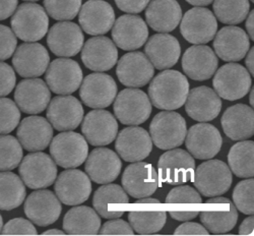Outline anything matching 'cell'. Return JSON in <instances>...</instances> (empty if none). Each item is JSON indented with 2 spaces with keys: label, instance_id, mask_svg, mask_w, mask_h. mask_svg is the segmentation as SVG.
Returning <instances> with one entry per match:
<instances>
[{
  "label": "cell",
  "instance_id": "6da1fadb",
  "mask_svg": "<svg viewBox=\"0 0 254 236\" xmlns=\"http://www.w3.org/2000/svg\"><path fill=\"white\" fill-rule=\"evenodd\" d=\"M189 93V81L178 71L165 70L151 80L149 98L152 105L161 110L173 111L185 104Z\"/></svg>",
  "mask_w": 254,
  "mask_h": 236
},
{
  "label": "cell",
  "instance_id": "7a4b0ae2",
  "mask_svg": "<svg viewBox=\"0 0 254 236\" xmlns=\"http://www.w3.org/2000/svg\"><path fill=\"white\" fill-rule=\"evenodd\" d=\"M10 25L18 39L27 43L37 42L48 33L49 17L40 4L26 2L15 9L11 15Z\"/></svg>",
  "mask_w": 254,
  "mask_h": 236
},
{
  "label": "cell",
  "instance_id": "3957f363",
  "mask_svg": "<svg viewBox=\"0 0 254 236\" xmlns=\"http://www.w3.org/2000/svg\"><path fill=\"white\" fill-rule=\"evenodd\" d=\"M193 184L199 194L206 198L223 196L230 189L233 176L229 166L221 160L201 163L193 173Z\"/></svg>",
  "mask_w": 254,
  "mask_h": 236
},
{
  "label": "cell",
  "instance_id": "277c9868",
  "mask_svg": "<svg viewBox=\"0 0 254 236\" xmlns=\"http://www.w3.org/2000/svg\"><path fill=\"white\" fill-rule=\"evenodd\" d=\"M186 134L187 125L184 117L174 110L158 113L150 125L151 139L161 150L180 147L185 141Z\"/></svg>",
  "mask_w": 254,
  "mask_h": 236
},
{
  "label": "cell",
  "instance_id": "5b68a950",
  "mask_svg": "<svg viewBox=\"0 0 254 236\" xmlns=\"http://www.w3.org/2000/svg\"><path fill=\"white\" fill-rule=\"evenodd\" d=\"M215 92L227 101L244 98L252 87V77L238 63H227L220 68L213 79Z\"/></svg>",
  "mask_w": 254,
  "mask_h": 236
},
{
  "label": "cell",
  "instance_id": "8992f818",
  "mask_svg": "<svg viewBox=\"0 0 254 236\" xmlns=\"http://www.w3.org/2000/svg\"><path fill=\"white\" fill-rule=\"evenodd\" d=\"M113 110L117 119L125 125H138L150 118L153 107L143 91L125 89L114 100Z\"/></svg>",
  "mask_w": 254,
  "mask_h": 236
},
{
  "label": "cell",
  "instance_id": "52a82bcc",
  "mask_svg": "<svg viewBox=\"0 0 254 236\" xmlns=\"http://www.w3.org/2000/svg\"><path fill=\"white\" fill-rule=\"evenodd\" d=\"M50 155L62 168H76L86 161L89 145L81 135L74 132H63L51 141Z\"/></svg>",
  "mask_w": 254,
  "mask_h": 236
},
{
  "label": "cell",
  "instance_id": "ba28073f",
  "mask_svg": "<svg viewBox=\"0 0 254 236\" xmlns=\"http://www.w3.org/2000/svg\"><path fill=\"white\" fill-rule=\"evenodd\" d=\"M180 32L191 44L203 45L213 40L218 32V21L209 9L196 6L186 11L181 18Z\"/></svg>",
  "mask_w": 254,
  "mask_h": 236
},
{
  "label": "cell",
  "instance_id": "9c48e42d",
  "mask_svg": "<svg viewBox=\"0 0 254 236\" xmlns=\"http://www.w3.org/2000/svg\"><path fill=\"white\" fill-rule=\"evenodd\" d=\"M19 175L25 185L31 189L46 188L52 185L57 177V166L47 154L35 152L20 161Z\"/></svg>",
  "mask_w": 254,
  "mask_h": 236
},
{
  "label": "cell",
  "instance_id": "30bf717a",
  "mask_svg": "<svg viewBox=\"0 0 254 236\" xmlns=\"http://www.w3.org/2000/svg\"><path fill=\"white\" fill-rule=\"evenodd\" d=\"M45 73L48 88L57 95H70L76 92L83 78L79 64L70 58L53 60Z\"/></svg>",
  "mask_w": 254,
  "mask_h": 236
},
{
  "label": "cell",
  "instance_id": "8fae6325",
  "mask_svg": "<svg viewBox=\"0 0 254 236\" xmlns=\"http://www.w3.org/2000/svg\"><path fill=\"white\" fill-rule=\"evenodd\" d=\"M160 178L171 185H180L192 179L195 161L182 149H171L164 153L158 162Z\"/></svg>",
  "mask_w": 254,
  "mask_h": 236
},
{
  "label": "cell",
  "instance_id": "7c38bea8",
  "mask_svg": "<svg viewBox=\"0 0 254 236\" xmlns=\"http://www.w3.org/2000/svg\"><path fill=\"white\" fill-rule=\"evenodd\" d=\"M184 142L188 153L199 160L213 159L223 146V139L218 128L205 122L190 127Z\"/></svg>",
  "mask_w": 254,
  "mask_h": 236
},
{
  "label": "cell",
  "instance_id": "4fadbf2b",
  "mask_svg": "<svg viewBox=\"0 0 254 236\" xmlns=\"http://www.w3.org/2000/svg\"><path fill=\"white\" fill-rule=\"evenodd\" d=\"M117 91V83L111 76L98 73L82 79L79 96L82 103L90 108L103 109L114 102Z\"/></svg>",
  "mask_w": 254,
  "mask_h": 236
},
{
  "label": "cell",
  "instance_id": "5bb4252c",
  "mask_svg": "<svg viewBox=\"0 0 254 236\" xmlns=\"http://www.w3.org/2000/svg\"><path fill=\"white\" fill-rule=\"evenodd\" d=\"M55 194L66 206H77L87 202L92 194L91 179L83 171L68 169L56 177Z\"/></svg>",
  "mask_w": 254,
  "mask_h": 236
},
{
  "label": "cell",
  "instance_id": "9a60e30c",
  "mask_svg": "<svg viewBox=\"0 0 254 236\" xmlns=\"http://www.w3.org/2000/svg\"><path fill=\"white\" fill-rule=\"evenodd\" d=\"M121 182L128 196L134 199L149 198L159 186V176L151 164L139 161L126 167Z\"/></svg>",
  "mask_w": 254,
  "mask_h": 236
},
{
  "label": "cell",
  "instance_id": "2e32d148",
  "mask_svg": "<svg viewBox=\"0 0 254 236\" xmlns=\"http://www.w3.org/2000/svg\"><path fill=\"white\" fill-rule=\"evenodd\" d=\"M116 74L119 81L126 87L140 88L153 79L155 68L144 53L132 51L119 59Z\"/></svg>",
  "mask_w": 254,
  "mask_h": 236
},
{
  "label": "cell",
  "instance_id": "e0dca14e",
  "mask_svg": "<svg viewBox=\"0 0 254 236\" xmlns=\"http://www.w3.org/2000/svg\"><path fill=\"white\" fill-rule=\"evenodd\" d=\"M83 107L78 99L70 95L53 98L47 106V118L59 132L73 131L83 119Z\"/></svg>",
  "mask_w": 254,
  "mask_h": 236
},
{
  "label": "cell",
  "instance_id": "ac0fdd59",
  "mask_svg": "<svg viewBox=\"0 0 254 236\" xmlns=\"http://www.w3.org/2000/svg\"><path fill=\"white\" fill-rule=\"evenodd\" d=\"M116 138L117 154L126 162L142 161L152 153L153 141L142 127L130 125L123 128Z\"/></svg>",
  "mask_w": 254,
  "mask_h": 236
},
{
  "label": "cell",
  "instance_id": "d6986e66",
  "mask_svg": "<svg viewBox=\"0 0 254 236\" xmlns=\"http://www.w3.org/2000/svg\"><path fill=\"white\" fill-rule=\"evenodd\" d=\"M24 211L36 225L46 227L54 224L60 217L62 207L57 196L48 189L36 190L27 198Z\"/></svg>",
  "mask_w": 254,
  "mask_h": 236
},
{
  "label": "cell",
  "instance_id": "ffe728a7",
  "mask_svg": "<svg viewBox=\"0 0 254 236\" xmlns=\"http://www.w3.org/2000/svg\"><path fill=\"white\" fill-rule=\"evenodd\" d=\"M84 36L80 27L64 20L52 26L47 36V45L59 57H72L81 51Z\"/></svg>",
  "mask_w": 254,
  "mask_h": 236
},
{
  "label": "cell",
  "instance_id": "44dd1931",
  "mask_svg": "<svg viewBox=\"0 0 254 236\" xmlns=\"http://www.w3.org/2000/svg\"><path fill=\"white\" fill-rule=\"evenodd\" d=\"M83 138L95 147H103L113 143L118 134L116 118L107 110L90 111L81 121Z\"/></svg>",
  "mask_w": 254,
  "mask_h": 236
},
{
  "label": "cell",
  "instance_id": "7402d4cb",
  "mask_svg": "<svg viewBox=\"0 0 254 236\" xmlns=\"http://www.w3.org/2000/svg\"><path fill=\"white\" fill-rule=\"evenodd\" d=\"M205 204V209L200 212V220L211 233H227L236 226L238 212L229 199L220 196L214 197Z\"/></svg>",
  "mask_w": 254,
  "mask_h": 236
},
{
  "label": "cell",
  "instance_id": "603a6c76",
  "mask_svg": "<svg viewBox=\"0 0 254 236\" xmlns=\"http://www.w3.org/2000/svg\"><path fill=\"white\" fill-rule=\"evenodd\" d=\"M114 44L124 51H133L145 44L149 29L145 21L135 14H124L117 18L112 27Z\"/></svg>",
  "mask_w": 254,
  "mask_h": 236
},
{
  "label": "cell",
  "instance_id": "cb8c5ba5",
  "mask_svg": "<svg viewBox=\"0 0 254 236\" xmlns=\"http://www.w3.org/2000/svg\"><path fill=\"white\" fill-rule=\"evenodd\" d=\"M118 49L114 42L105 36L89 39L81 48V61L94 72H107L116 66Z\"/></svg>",
  "mask_w": 254,
  "mask_h": 236
},
{
  "label": "cell",
  "instance_id": "d4e9b609",
  "mask_svg": "<svg viewBox=\"0 0 254 236\" xmlns=\"http://www.w3.org/2000/svg\"><path fill=\"white\" fill-rule=\"evenodd\" d=\"M50 63L47 49L39 43L31 42L19 45L13 54L12 66L15 72L27 79L44 75Z\"/></svg>",
  "mask_w": 254,
  "mask_h": 236
},
{
  "label": "cell",
  "instance_id": "484cf974",
  "mask_svg": "<svg viewBox=\"0 0 254 236\" xmlns=\"http://www.w3.org/2000/svg\"><path fill=\"white\" fill-rule=\"evenodd\" d=\"M51 92L41 79L32 78L19 81L14 91V101L18 109L27 114L43 112L50 102Z\"/></svg>",
  "mask_w": 254,
  "mask_h": 236
},
{
  "label": "cell",
  "instance_id": "4316f807",
  "mask_svg": "<svg viewBox=\"0 0 254 236\" xmlns=\"http://www.w3.org/2000/svg\"><path fill=\"white\" fill-rule=\"evenodd\" d=\"M80 29L92 36L107 34L115 23V12L112 5L104 0H89L79 10Z\"/></svg>",
  "mask_w": 254,
  "mask_h": 236
},
{
  "label": "cell",
  "instance_id": "83f0119b",
  "mask_svg": "<svg viewBox=\"0 0 254 236\" xmlns=\"http://www.w3.org/2000/svg\"><path fill=\"white\" fill-rule=\"evenodd\" d=\"M215 53L224 61L242 60L250 49L247 33L236 26H227L217 32L213 43Z\"/></svg>",
  "mask_w": 254,
  "mask_h": 236
},
{
  "label": "cell",
  "instance_id": "f1b7e54d",
  "mask_svg": "<svg viewBox=\"0 0 254 236\" xmlns=\"http://www.w3.org/2000/svg\"><path fill=\"white\" fill-rule=\"evenodd\" d=\"M122 168L119 156L107 148H96L86 159V172L99 184L111 183L117 179Z\"/></svg>",
  "mask_w": 254,
  "mask_h": 236
},
{
  "label": "cell",
  "instance_id": "f546056e",
  "mask_svg": "<svg viewBox=\"0 0 254 236\" xmlns=\"http://www.w3.org/2000/svg\"><path fill=\"white\" fill-rule=\"evenodd\" d=\"M219 66L215 51L206 45H194L187 48L182 57L184 74L193 80H206L213 77Z\"/></svg>",
  "mask_w": 254,
  "mask_h": 236
},
{
  "label": "cell",
  "instance_id": "4dcf8cb0",
  "mask_svg": "<svg viewBox=\"0 0 254 236\" xmlns=\"http://www.w3.org/2000/svg\"><path fill=\"white\" fill-rule=\"evenodd\" d=\"M222 110V100L215 90L206 85L190 90L185 101V111L190 118L207 122L217 118Z\"/></svg>",
  "mask_w": 254,
  "mask_h": 236
},
{
  "label": "cell",
  "instance_id": "1f68e13d",
  "mask_svg": "<svg viewBox=\"0 0 254 236\" xmlns=\"http://www.w3.org/2000/svg\"><path fill=\"white\" fill-rule=\"evenodd\" d=\"M17 140L29 152H41L45 150L53 139V127L42 116H29L19 123Z\"/></svg>",
  "mask_w": 254,
  "mask_h": 236
},
{
  "label": "cell",
  "instance_id": "d6a6232c",
  "mask_svg": "<svg viewBox=\"0 0 254 236\" xmlns=\"http://www.w3.org/2000/svg\"><path fill=\"white\" fill-rule=\"evenodd\" d=\"M145 43V55L155 69L159 71L169 70L178 62L181 47L176 37L167 33H160L152 36Z\"/></svg>",
  "mask_w": 254,
  "mask_h": 236
},
{
  "label": "cell",
  "instance_id": "836d02e7",
  "mask_svg": "<svg viewBox=\"0 0 254 236\" xmlns=\"http://www.w3.org/2000/svg\"><path fill=\"white\" fill-rule=\"evenodd\" d=\"M146 24L154 31H174L182 18V8L177 0H151L145 7Z\"/></svg>",
  "mask_w": 254,
  "mask_h": 236
},
{
  "label": "cell",
  "instance_id": "e575fe53",
  "mask_svg": "<svg viewBox=\"0 0 254 236\" xmlns=\"http://www.w3.org/2000/svg\"><path fill=\"white\" fill-rule=\"evenodd\" d=\"M225 135L233 141H244L254 134L253 108L245 104H236L226 109L221 119Z\"/></svg>",
  "mask_w": 254,
  "mask_h": 236
},
{
  "label": "cell",
  "instance_id": "d590c367",
  "mask_svg": "<svg viewBox=\"0 0 254 236\" xmlns=\"http://www.w3.org/2000/svg\"><path fill=\"white\" fill-rule=\"evenodd\" d=\"M129 204L126 191L118 184L106 183L94 194L93 206L99 215L105 219L120 218Z\"/></svg>",
  "mask_w": 254,
  "mask_h": 236
},
{
  "label": "cell",
  "instance_id": "8d00e7d4",
  "mask_svg": "<svg viewBox=\"0 0 254 236\" xmlns=\"http://www.w3.org/2000/svg\"><path fill=\"white\" fill-rule=\"evenodd\" d=\"M101 228L99 214L90 207L78 206L70 209L63 218V229L71 235H95Z\"/></svg>",
  "mask_w": 254,
  "mask_h": 236
},
{
  "label": "cell",
  "instance_id": "74e56055",
  "mask_svg": "<svg viewBox=\"0 0 254 236\" xmlns=\"http://www.w3.org/2000/svg\"><path fill=\"white\" fill-rule=\"evenodd\" d=\"M25 183L18 175L0 172V210L11 211L18 208L26 199Z\"/></svg>",
  "mask_w": 254,
  "mask_h": 236
},
{
  "label": "cell",
  "instance_id": "f35d334b",
  "mask_svg": "<svg viewBox=\"0 0 254 236\" xmlns=\"http://www.w3.org/2000/svg\"><path fill=\"white\" fill-rule=\"evenodd\" d=\"M254 143L240 141L233 146L228 154L229 168L237 177L250 178L254 175Z\"/></svg>",
  "mask_w": 254,
  "mask_h": 236
},
{
  "label": "cell",
  "instance_id": "ab89813d",
  "mask_svg": "<svg viewBox=\"0 0 254 236\" xmlns=\"http://www.w3.org/2000/svg\"><path fill=\"white\" fill-rule=\"evenodd\" d=\"M129 224L138 234H155L163 229L167 222V212L164 210H131L128 214Z\"/></svg>",
  "mask_w": 254,
  "mask_h": 236
},
{
  "label": "cell",
  "instance_id": "60d3db41",
  "mask_svg": "<svg viewBox=\"0 0 254 236\" xmlns=\"http://www.w3.org/2000/svg\"><path fill=\"white\" fill-rule=\"evenodd\" d=\"M216 18L225 25H238L246 19L249 10V0H214Z\"/></svg>",
  "mask_w": 254,
  "mask_h": 236
},
{
  "label": "cell",
  "instance_id": "b9f144b4",
  "mask_svg": "<svg viewBox=\"0 0 254 236\" xmlns=\"http://www.w3.org/2000/svg\"><path fill=\"white\" fill-rule=\"evenodd\" d=\"M23 159V147L12 136L0 135V171L15 169Z\"/></svg>",
  "mask_w": 254,
  "mask_h": 236
},
{
  "label": "cell",
  "instance_id": "7bdbcfd3",
  "mask_svg": "<svg viewBox=\"0 0 254 236\" xmlns=\"http://www.w3.org/2000/svg\"><path fill=\"white\" fill-rule=\"evenodd\" d=\"M44 7L56 20H71L80 10L81 0H44Z\"/></svg>",
  "mask_w": 254,
  "mask_h": 236
},
{
  "label": "cell",
  "instance_id": "ee69618b",
  "mask_svg": "<svg viewBox=\"0 0 254 236\" xmlns=\"http://www.w3.org/2000/svg\"><path fill=\"white\" fill-rule=\"evenodd\" d=\"M253 190L254 180L252 177L240 181L233 191V202L238 211L245 214V215H253Z\"/></svg>",
  "mask_w": 254,
  "mask_h": 236
},
{
  "label": "cell",
  "instance_id": "f6af8a7d",
  "mask_svg": "<svg viewBox=\"0 0 254 236\" xmlns=\"http://www.w3.org/2000/svg\"><path fill=\"white\" fill-rule=\"evenodd\" d=\"M20 120V111L16 104L8 98H0V135L13 132Z\"/></svg>",
  "mask_w": 254,
  "mask_h": 236
},
{
  "label": "cell",
  "instance_id": "bcb514c9",
  "mask_svg": "<svg viewBox=\"0 0 254 236\" xmlns=\"http://www.w3.org/2000/svg\"><path fill=\"white\" fill-rule=\"evenodd\" d=\"M166 204H193L200 205L202 203L199 192L193 187L188 185H181L174 187L169 192L166 201Z\"/></svg>",
  "mask_w": 254,
  "mask_h": 236
},
{
  "label": "cell",
  "instance_id": "7dc6e473",
  "mask_svg": "<svg viewBox=\"0 0 254 236\" xmlns=\"http://www.w3.org/2000/svg\"><path fill=\"white\" fill-rule=\"evenodd\" d=\"M16 37L12 30L0 25V61L10 58L16 49Z\"/></svg>",
  "mask_w": 254,
  "mask_h": 236
},
{
  "label": "cell",
  "instance_id": "c3c4849f",
  "mask_svg": "<svg viewBox=\"0 0 254 236\" xmlns=\"http://www.w3.org/2000/svg\"><path fill=\"white\" fill-rule=\"evenodd\" d=\"M5 235H36L37 229L32 222L24 218H14L8 221L1 230Z\"/></svg>",
  "mask_w": 254,
  "mask_h": 236
},
{
  "label": "cell",
  "instance_id": "681fc988",
  "mask_svg": "<svg viewBox=\"0 0 254 236\" xmlns=\"http://www.w3.org/2000/svg\"><path fill=\"white\" fill-rule=\"evenodd\" d=\"M15 82L13 69L7 63L0 61V98L9 95L15 87Z\"/></svg>",
  "mask_w": 254,
  "mask_h": 236
},
{
  "label": "cell",
  "instance_id": "f907efd6",
  "mask_svg": "<svg viewBox=\"0 0 254 236\" xmlns=\"http://www.w3.org/2000/svg\"><path fill=\"white\" fill-rule=\"evenodd\" d=\"M99 231L103 235H132L134 233V230L130 226L129 223H127L123 220L116 219L106 222Z\"/></svg>",
  "mask_w": 254,
  "mask_h": 236
},
{
  "label": "cell",
  "instance_id": "816d5d0a",
  "mask_svg": "<svg viewBox=\"0 0 254 236\" xmlns=\"http://www.w3.org/2000/svg\"><path fill=\"white\" fill-rule=\"evenodd\" d=\"M151 0H115L117 7L128 13H139L147 6Z\"/></svg>",
  "mask_w": 254,
  "mask_h": 236
},
{
  "label": "cell",
  "instance_id": "f5cc1de1",
  "mask_svg": "<svg viewBox=\"0 0 254 236\" xmlns=\"http://www.w3.org/2000/svg\"><path fill=\"white\" fill-rule=\"evenodd\" d=\"M174 234L176 235H207L208 231L204 226L198 223L185 221V223L177 227Z\"/></svg>",
  "mask_w": 254,
  "mask_h": 236
},
{
  "label": "cell",
  "instance_id": "db71d44e",
  "mask_svg": "<svg viewBox=\"0 0 254 236\" xmlns=\"http://www.w3.org/2000/svg\"><path fill=\"white\" fill-rule=\"evenodd\" d=\"M18 0H0V20L11 16L17 8Z\"/></svg>",
  "mask_w": 254,
  "mask_h": 236
},
{
  "label": "cell",
  "instance_id": "11a10c76",
  "mask_svg": "<svg viewBox=\"0 0 254 236\" xmlns=\"http://www.w3.org/2000/svg\"><path fill=\"white\" fill-rule=\"evenodd\" d=\"M170 216L177 220V221H189V220H192L195 217L198 216L199 211L198 210H193V211H170Z\"/></svg>",
  "mask_w": 254,
  "mask_h": 236
},
{
  "label": "cell",
  "instance_id": "9f6ffc18",
  "mask_svg": "<svg viewBox=\"0 0 254 236\" xmlns=\"http://www.w3.org/2000/svg\"><path fill=\"white\" fill-rule=\"evenodd\" d=\"M253 224H254V218H253V215H250V217L244 219V221L241 223L238 233L241 235L252 234L253 228H254Z\"/></svg>",
  "mask_w": 254,
  "mask_h": 236
},
{
  "label": "cell",
  "instance_id": "6f0895ef",
  "mask_svg": "<svg viewBox=\"0 0 254 236\" xmlns=\"http://www.w3.org/2000/svg\"><path fill=\"white\" fill-rule=\"evenodd\" d=\"M246 30H247V35L250 38V41H254V11L251 10L247 17H246Z\"/></svg>",
  "mask_w": 254,
  "mask_h": 236
},
{
  "label": "cell",
  "instance_id": "680465c9",
  "mask_svg": "<svg viewBox=\"0 0 254 236\" xmlns=\"http://www.w3.org/2000/svg\"><path fill=\"white\" fill-rule=\"evenodd\" d=\"M245 56H246L245 63L247 67L246 70L248 71L250 76L253 77L254 76V48L251 47Z\"/></svg>",
  "mask_w": 254,
  "mask_h": 236
},
{
  "label": "cell",
  "instance_id": "91938a15",
  "mask_svg": "<svg viewBox=\"0 0 254 236\" xmlns=\"http://www.w3.org/2000/svg\"><path fill=\"white\" fill-rule=\"evenodd\" d=\"M185 1L191 5L202 7V6H206V5H209L210 3H213L214 0H185Z\"/></svg>",
  "mask_w": 254,
  "mask_h": 236
},
{
  "label": "cell",
  "instance_id": "94428289",
  "mask_svg": "<svg viewBox=\"0 0 254 236\" xmlns=\"http://www.w3.org/2000/svg\"><path fill=\"white\" fill-rule=\"evenodd\" d=\"M65 232H63V231H61V230H58V229H51V230H48V231H45V232H43V234H45V235H50V234H58V235H62V234H64Z\"/></svg>",
  "mask_w": 254,
  "mask_h": 236
},
{
  "label": "cell",
  "instance_id": "6125c7cd",
  "mask_svg": "<svg viewBox=\"0 0 254 236\" xmlns=\"http://www.w3.org/2000/svg\"><path fill=\"white\" fill-rule=\"evenodd\" d=\"M249 100H250V107H252V106H253V88H252V87H251V89H250Z\"/></svg>",
  "mask_w": 254,
  "mask_h": 236
},
{
  "label": "cell",
  "instance_id": "be15d7a7",
  "mask_svg": "<svg viewBox=\"0 0 254 236\" xmlns=\"http://www.w3.org/2000/svg\"><path fill=\"white\" fill-rule=\"evenodd\" d=\"M2 227H3V220H2V216L0 215V233H1Z\"/></svg>",
  "mask_w": 254,
  "mask_h": 236
},
{
  "label": "cell",
  "instance_id": "e7e4bbea",
  "mask_svg": "<svg viewBox=\"0 0 254 236\" xmlns=\"http://www.w3.org/2000/svg\"><path fill=\"white\" fill-rule=\"evenodd\" d=\"M24 1H28V2H35V1H39V0H24Z\"/></svg>",
  "mask_w": 254,
  "mask_h": 236
},
{
  "label": "cell",
  "instance_id": "03108f58",
  "mask_svg": "<svg viewBox=\"0 0 254 236\" xmlns=\"http://www.w3.org/2000/svg\"><path fill=\"white\" fill-rule=\"evenodd\" d=\"M250 1H251V2H253V1H254V0H250Z\"/></svg>",
  "mask_w": 254,
  "mask_h": 236
}]
</instances>
